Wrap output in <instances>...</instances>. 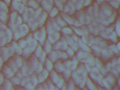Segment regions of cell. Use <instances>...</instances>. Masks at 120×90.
I'll use <instances>...</instances> for the list:
<instances>
[{
  "mask_svg": "<svg viewBox=\"0 0 120 90\" xmlns=\"http://www.w3.org/2000/svg\"><path fill=\"white\" fill-rule=\"evenodd\" d=\"M4 78L9 80L14 75L15 73L4 63L0 70Z\"/></svg>",
  "mask_w": 120,
  "mask_h": 90,
  "instance_id": "obj_1",
  "label": "cell"
},
{
  "mask_svg": "<svg viewBox=\"0 0 120 90\" xmlns=\"http://www.w3.org/2000/svg\"><path fill=\"white\" fill-rule=\"evenodd\" d=\"M4 63L15 73L17 71L18 69L12 57H9L7 62Z\"/></svg>",
  "mask_w": 120,
  "mask_h": 90,
  "instance_id": "obj_2",
  "label": "cell"
},
{
  "mask_svg": "<svg viewBox=\"0 0 120 90\" xmlns=\"http://www.w3.org/2000/svg\"><path fill=\"white\" fill-rule=\"evenodd\" d=\"M0 90H15L9 80L5 78L4 82L0 85Z\"/></svg>",
  "mask_w": 120,
  "mask_h": 90,
  "instance_id": "obj_3",
  "label": "cell"
},
{
  "mask_svg": "<svg viewBox=\"0 0 120 90\" xmlns=\"http://www.w3.org/2000/svg\"><path fill=\"white\" fill-rule=\"evenodd\" d=\"M12 57L17 68H20L22 64L23 60L22 58L17 55H14Z\"/></svg>",
  "mask_w": 120,
  "mask_h": 90,
  "instance_id": "obj_4",
  "label": "cell"
},
{
  "mask_svg": "<svg viewBox=\"0 0 120 90\" xmlns=\"http://www.w3.org/2000/svg\"><path fill=\"white\" fill-rule=\"evenodd\" d=\"M18 69L24 77L27 75L26 60L23 59L22 64Z\"/></svg>",
  "mask_w": 120,
  "mask_h": 90,
  "instance_id": "obj_5",
  "label": "cell"
},
{
  "mask_svg": "<svg viewBox=\"0 0 120 90\" xmlns=\"http://www.w3.org/2000/svg\"><path fill=\"white\" fill-rule=\"evenodd\" d=\"M30 75V82L34 88H35L37 86L38 83L36 74L33 72Z\"/></svg>",
  "mask_w": 120,
  "mask_h": 90,
  "instance_id": "obj_6",
  "label": "cell"
},
{
  "mask_svg": "<svg viewBox=\"0 0 120 90\" xmlns=\"http://www.w3.org/2000/svg\"><path fill=\"white\" fill-rule=\"evenodd\" d=\"M9 80L12 86H14L20 85L21 79L14 75Z\"/></svg>",
  "mask_w": 120,
  "mask_h": 90,
  "instance_id": "obj_7",
  "label": "cell"
},
{
  "mask_svg": "<svg viewBox=\"0 0 120 90\" xmlns=\"http://www.w3.org/2000/svg\"><path fill=\"white\" fill-rule=\"evenodd\" d=\"M30 81V75L24 76L21 79L20 85L24 87L25 85Z\"/></svg>",
  "mask_w": 120,
  "mask_h": 90,
  "instance_id": "obj_8",
  "label": "cell"
},
{
  "mask_svg": "<svg viewBox=\"0 0 120 90\" xmlns=\"http://www.w3.org/2000/svg\"><path fill=\"white\" fill-rule=\"evenodd\" d=\"M42 70L43 67L41 63H40L38 64V65L36 67V69L33 72L35 73L36 74H38L39 73L41 72V71H42Z\"/></svg>",
  "mask_w": 120,
  "mask_h": 90,
  "instance_id": "obj_9",
  "label": "cell"
},
{
  "mask_svg": "<svg viewBox=\"0 0 120 90\" xmlns=\"http://www.w3.org/2000/svg\"><path fill=\"white\" fill-rule=\"evenodd\" d=\"M25 90H31L35 89V88L32 84L30 82L28 83L24 87Z\"/></svg>",
  "mask_w": 120,
  "mask_h": 90,
  "instance_id": "obj_10",
  "label": "cell"
},
{
  "mask_svg": "<svg viewBox=\"0 0 120 90\" xmlns=\"http://www.w3.org/2000/svg\"><path fill=\"white\" fill-rule=\"evenodd\" d=\"M14 75L21 79L24 77L19 71L18 69L17 71L15 73Z\"/></svg>",
  "mask_w": 120,
  "mask_h": 90,
  "instance_id": "obj_11",
  "label": "cell"
},
{
  "mask_svg": "<svg viewBox=\"0 0 120 90\" xmlns=\"http://www.w3.org/2000/svg\"><path fill=\"white\" fill-rule=\"evenodd\" d=\"M13 86L15 90H25L23 87L21 86L20 85Z\"/></svg>",
  "mask_w": 120,
  "mask_h": 90,
  "instance_id": "obj_12",
  "label": "cell"
},
{
  "mask_svg": "<svg viewBox=\"0 0 120 90\" xmlns=\"http://www.w3.org/2000/svg\"><path fill=\"white\" fill-rule=\"evenodd\" d=\"M5 78L4 75L1 72H0V85L4 82Z\"/></svg>",
  "mask_w": 120,
  "mask_h": 90,
  "instance_id": "obj_13",
  "label": "cell"
},
{
  "mask_svg": "<svg viewBox=\"0 0 120 90\" xmlns=\"http://www.w3.org/2000/svg\"><path fill=\"white\" fill-rule=\"evenodd\" d=\"M4 63V62L2 59L0 58V70H1L2 67Z\"/></svg>",
  "mask_w": 120,
  "mask_h": 90,
  "instance_id": "obj_14",
  "label": "cell"
}]
</instances>
